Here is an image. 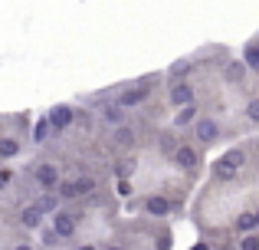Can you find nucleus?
Instances as JSON below:
<instances>
[{
  "mask_svg": "<svg viewBox=\"0 0 259 250\" xmlns=\"http://www.w3.org/2000/svg\"><path fill=\"white\" fill-rule=\"evenodd\" d=\"M59 194H63L66 204H76V201H89L99 194V178H95L92 171H76V174H66L63 181H59L56 188Z\"/></svg>",
  "mask_w": 259,
  "mask_h": 250,
  "instance_id": "obj_1",
  "label": "nucleus"
},
{
  "mask_svg": "<svg viewBox=\"0 0 259 250\" xmlns=\"http://www.w3.org/2000/svg\"><path fill=\"white\" fill-rule=\"evenodd\" d=\"M249 148H253V145H233V148H227V155H220V158L210 165V178H213V181H236L240 168L249 161Z\"/></svg>",
  "mask_w": 259,
  "mask_h": 250,
  "instance_id": "obj_2",
  "label": "nucleus"
},
{
  "mask_svg": "<svg viewBox=\"0 0 259 250\" xmlns=\"http://www.w3.org/2000/svg\"><path fill=\"white\" fill-rule=\"evenodd\" d=\"M26 174L33 178V185H36L39 191H56L59 181L66 178V174H63V165H59V161H53V158H36L30 168H26Z\"/></svg>",
  "mask_w": 259,
  "mask_h": 250,
  "instance_id": "obj_3",
  "label": "nucleus"
},
{
  "mask_svg": "<svg viewBox=\"0 0 259 250\" xmlns=\"http://www.w3.org/2000/svg\"><path fill=\"white\" fill-rule=\"evenodd\" d=\"M167 161H171L181 174H194V171H200V165H203V148L197 145V141H184L181 138V145L174 148V155Z\"/></svg>",
  "mask_w": 259,
  "mask_h": 250,
  "instance_id": "obj_4",
  "label": "nucleus"
},
{
  "mask_svg": "<svg viewBox=\"0 0 259 250\" xmlns=\"http://www.w3.org/2000/svg\"><path fill=\"white\" fill-rule=\"evenodd\" d=\"M190 135H194V141L200 148H213V145H220L223 141V122L217 116H200L194 125H190Z\"/></svg>",
  "mask_w": 259,
  "mask_h": 250,
  "instance_id": "obj_5",
  "label": "nucleus"
},
{
  "mask_svg": "<svg viewBox=\"0 0 259 250\" xmlns=\"http://www.w3.org/2000/svg\"><path fill=\"white\" fill-rule=\"evenodd\" d=\"M181 201H171L167 194H145L141 198V214L145 218H171V214H181Z\"/></svg>",
  "mask_w": 259,
  "mask_h": 250,
  "instance_id": "obj_6",
  "label": "nucleus"
},
{
  "mask_svg": "<svg viewBox=\"0 0 259 250\" xmlns=\"http://www.w3.org/2000/svg\"><path fill=\"white\" fill-rule=\"evenodd\" d=\"M50 224H53V231H56L59 237L66 240V244H72V240H76V234H79V224H82V211L59 207V211L50 218Z\"/></svg>",
  "mask_w": 259,
  "mask_h": 250,
  "instance_id": "obj_7",
  "label": "nucleus"
},
{
  "mask_svg": "<svg viewBox=\"0 0 259 250\" xmlns=\"http://www.w3.org/2000/svg\"><path fill=\"white\" fill-rule=\"evenodd\" d=\"M7 211H17V234H26V231H39L46 221V214L36 207V201H23L17 207H7Z\"/></svg>",
  "mask_w": 259,
  "mask_h": 250,
  "instance_id": "obj_8",
  "label": "nucleus"
},
{
  "mask_svg": "<svg viewBox=\"0 0 259 250\" xmlns=\"http://www.w3.org/2000/svg\"><path fill=\"white\" fill-rule=\"evenodd\" d=\"M220 73H223V83H227V86H233V89H243V92L249 89V73H253V69H249L246 59H233V56H230L227 63H223Z\"/></svg>",
  "mask_w": 259,
  "mask_h": 250,
  "instance_id": "obj_9",
  "label": "nucleus"
},
{
  "mask_svg": "<svg viewBox=\"0 0 259 250\" xmlns=\"http://www.w3.org/2000/svg\"><path fill=\"white\" fill-rule=\"evenodd\" d=\"M190 102H197L194 79H177V83H167V105L184 109V105H190Z\"/></svg>",
  "mask_w": 259,
  "mask_h": 250,
  "instance_id": "obj_10",
  "label": "nucleus"
},
{
  "mask_svg": "<svg viewBox=\"0 0 259 250\" xmlns=\"http://www.w3.org/2000/svg\"><path fill=\"white\" fill-rule=\"evenodd\" d=\"M50 122H53V128H56V138H63L69 128H76V109H72L69 102H59V105H53L50 112Z\"/></svg>",
  "mask_w": 259,
  "mask_h": 250,
  "instance_id": "obj_11",
  "label": "nucleus"
},
{
  "mask_svg": "<svg viewBox=\"0 0 259 250\" xmlns=\"http://www.w3.org/2000/svg\"><path fill=\"white\" fill-rule=\"evenodd\" d=\"M177 145H181V135H177L174 125L171 128H158V125H154V148H158L161 158H171Z\"/></svg>",
  "mask_w": 259,
  "mask_h": 250,
  "instance_id": "obj_12",
  "label": "nucleus"
},
{
  "mask_svg": "<svg viewBox=\"0 0 259 250\" xmlns=\"http://www.w3.org/2000/svg\"><path fill=\"white\" fill-rule=\"evenodd\" d=\"M33 201H36V207L46 214V218H53V214H56L59 207L66 204V201H63V194H59V191H39Z\"/></svg>",
  "mask_w": 259,
  "mask_h": 250,
  "instance_id": "obj_13",
  "label": "nucleus"
},
{
  "mask_svg": "<svg viewBox=\"0 0 259 250\" xmlns=\"http://www.w3.org/2000/svg\"><path fill=\"white\" fill-rule=\"evenodd\" d=\"M233 231L236 234H249V231H259V211H240L233 218Z\"/></svg>",
  "mask_w": 259,
  "mask_h": 250,
  "instance_id": "obj_14",
  "label": "nucleus"
},
{
  "mask_svg": "<svg viewBox=\"0 0 259 250\" xmlns=\"http://www.w3.org/2000/svg\"><path fill=\"white\" fill-rule=\"evenodd\" d=\"M197 119H200V102H190V105L174 112V128H190Z\"/></svg>",
  "mask_w": 259,
  "mask_h": 250,
  "instance_id": "obj_15",
  "label": "nucleus"
},
{
  "mask_svg": "<svg viewBox=\"0 0 259 250\" xmlns=\"http://www.w3.org/2000/svg\"><path fill=\"white\" fill-rule=\"evenodd\" d=\"M115 171H118V181H128L135 171H138V158H135L132 152H128V155H118V161H115Z\"/></svg>",
  "mask_w": 259,
  "mask_h": 250,
  "instance_id": "obj_16",
  "label": "nucleus"
},
{
  "mask_svg": "<svg viewBox=\"0 0 259 250\" xmlns=\"http://www.w3.org/2000/svg\"><path fill=\"white\" fill-rule=\"evenodd\" d=\"M39 234H43V237H39V240H43V250H59V247H66V240L59 237L56 231H53V224H46Z\"/></svg>",
  "mask_w": 259,
  "mask_h": 250,
  "instance_id": "obj_17",
  "label": "nucleus"
},
{
  "mask_svg": "<svg viewBox=\"0 0 259 250\" xmlns=\"http://www.w3.org/2000/svg\"><path fill=\"white\" fill-rule=\"evenodd\" d=\"M243 119H246V125L259 128V96H249L246 105H243Z\"/></svg>",
  "mask_w": 259,
  "mask_h": 250,
  "instance_id": "obj_18",
  "label": "nucleus"
},
{
  "mask_svg": "<svg viewBox=\"0 0 259 250\" xmlns=\"http://www.w3.org/2000/svg\"><path fill=\"white\" fill-rule=\"evenodd\" d=\"M243 59L249 63V69H253V73H259V37L246 43V50H243Z\"/></svg>",
  "mask_w": 259,
  "mask_h": 250,
  "instance_id": "obj_19",
  "label": "nucleus"
},
{
  "mask_svg": "<svg viewBox=\"0 0 259 250\" xmlns=\"http://www.w3.org/2000/svg\"><path fill=\"white\" fill-rule=\"evenodd\" d=\"M236 247H240V250H259V231L240 234V240H236Z\"/></svg>",
  "mask_w": 259,
  "mask_h": 250,
  "instance_id": "obj_20",
  "label": "nucleus"
},
{
  "mask_svg": "<svg viewBox=\"0 0 259 250\" xmlns=\"http://www.w3.org/2000/svg\"><path fill=\"white\" fill-rule=\"evenodd\" d=\"M10 185H13V168L4 165V171H0V191H10Z\"/></svg>",
  "mask_w": 259,
  "mask_h": 250,
  "instance_id": "obj_21",
  "label": "nucleus"
},
{
  "mask_svg": "<svg viewBox=\"0 0 259 250\" xmlns=\"http://www.w3.org/2000/svg\"><path fill=\"white\" fill-rule=\"evenodd\" d=\"M7 250H36V247H33L26 237H20V240H7Z\"/></svg>",
  "mask_w": 259,
  "mask_h": 250,
  "instance_id": "obj_22",
  "label": "nucleus"
},
{
  "mask_svg": "<svg viewBox=\"0 0 259 250\" xmlns=\"http://www.w3.org/2000/svg\"><path fill=\"white\" fill-rule=\"evenodd\" d=\"M72 250H105V244H76Z\"/></svg>",
  "mask_w": 259,
  "mask_h": 250,
  "instance_id": "obj_23",
  "label": "nucleus"
},
{
  "mask_svg": "<svg viewBox=\"0 0 259 250\" xmlns=\"http://www.w3.org/2000/svg\"><path fill=\"white\" fill-rule=\"evenodd\" d=\"M105 250H128L125 240H112V244H105Z\"/></svg>",
  "mask_w": 259,
  "mask_h": 250,
  "instance_id": "obj_24",
  "label": "nucleus"
},
{
  "mask_svg": "<svg viewBox=\"0 0 259 250\" xmlns=\"http://www.w3.org/2000/svg\"><path fill=\"white\" fill-rule=\"evenodd\" d=\"M190 250H213V247H210V244H203V240H200V244H194Z\"/></svg>",
  "mask_w": 259,
  "mask_h": 250,
  "instance_id": "obj_25",
  "label": "nucleus"
},
{
  "mask_svg": "<svg viewBox=\"0 0 259 250\" xmlns=\"http://www.w3.org/2000/svg\"><path fill=\"white\" fill-rule=\"evenodd\" d=\"M217 250H240V247H236V244H220Z\"/></svg>",
  "mask_w": 259,
  "mask_h": 250,
  "instance_id": "obj_26",
  "label": "nucleus"
}]
</instances>
